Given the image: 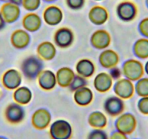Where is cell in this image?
Here are the masks:
<instances>
[{"label":"cell","mask_w":148,"mask_h":139,"mask_svg":"<svg viewBox=\"0 0 148 139\" xmlns=\"http://www.w3.org/2000/svg\"><path fill=\"white\" fill-rule=\"evenodd\" d=\"M144 69H145V73L148 77V59H147L146 62L144 64Z\"/></svg>","instance_id":"f35d334b"},{"label":"cell","mask_w":148,"mask_h":139,"mask_svg":"<svg viewBox=\"0 0 148 139\" xmlns=\"http://www.w3.org/2000/svg\"><path fill=\"white\" fill-rule=\"evenodd\" d=\"M5 120L11 125H18L22 123L25 117V112L22 105L13 102L9 104L4 112Z\"/></svg>","instance_id":"8992f818"},{"label":"cell","mask_w":148,"mask_h":139,"mask_svg":"<svg viewBox=\"0 0 148 139\" xmlns=\"http://www.w3.org/2000/svg\"><path fill=\"white\" fill-rule=\"evenodd\" d=\"M31 42L29 32L24 29H17L12 33L10 43L17 49H24L28 46Z\"/></svg>","instance_id":"9a60e30c"},{"label":"cell","mask_w":148,"mask_h":139,"mask_svg":"<svg viewBox=\"0 0 148 139\" xmlns=\"http://www.w3.org/2000/svg\"><path fill=\"white\" fill-rule=\"evenodd\" d=\"M87 121L93 129H104L108 125V117L102 112L97 110L89 114Z\"/></svg>","instance_id":"484cf974"},{"label":"cell","mask_w":148,"mask_h":139,"mask_svg":"<svg viewBox=\"0 0 148 139\" xmlns=\"http://www.w3.org/2000/svg\"><path fill=\"white\" fill-rule=\"evenodd\" d=\"M12 98L15 103L22 106L27 105L32 100L33 93L29 88L21 86L13 91Z\"/></svg>","instance_id":"d4e9b609"},{"label":"cell","mask_w":148,"mask_h":139,"mask_svg":"<svg viewBox=\"0 0 148 139\" xmlns=\"http://www.w3.org/2000/svg\"><path fill=\"white\" fill-rule=\"evenodd\" d=\"M2 84L5 89L14 91L21 86L23 80L22 73L16 69L7 70L2 76Z\"/></svg>","instance_id":"9c48e42d"},{"label":"cell","mask_w":148,"mask_h":139,"mask_svg":"<svg viewBox=\"0 0 148 139\" xmlns=\"http://www.w3.org/2000/svg\"><path fill=\"white\" fill-rule=\"evenodd\" d=\"M42 25V18L34 12H28L24 15L22 19L23 28L28 32H36L40 29Z\"/></svg>","instance_id":"ac0fdd59"},{"label":"cell","mask_w":148,"mask_h":139,"mask_svg":"<svg viewBox=\"0 0 148 139\" xmlns=\"http://www.w3.org/2000/svg\"><path fill=\"white\" fill-rule=\"evenodd\" d=\"M90 43L92 46L98 50L106 49L111 44L110 34L105 30H97L91 36Z\"/></svg>","instance_id":"5bb4252c"},{"label":"cell","mask_w":148,"mask_h":139,"mask_svg":"<svg viewBox=\"0 0 148 139\" xmlns=\"http://www.w3.org/2000/svg\"><path fill=\"white\" fill-rule=\"evenodd\" d=\"M137 110L145 116H148V96L140 97L137 102Z\"/></svg>","instance_id":"d6a6232c"},{"label":"cell","mask_w":148,"mask_h":139,"mask_svg":"<svg viewBox=\"0 0 148 139\" xmlns=\"http://www.w3.org/2000/svg\"><path fill=\"white\" fill-rule=\"evenodd\" d=\"M0 13L7 24H12L21 18V7L14 5L10 2H5L0 7Z\"/></svg>","instance_id":"4fadbf2b"},{"label":"cell","mask_w":148,"mask_h":139,"mask_svg":"<svg viewBox=\"0 0 148 139\" xmlns=\"http://www.w3.org/2000/svg\"><path fill=\"white\" fill-rule=\"evenodd\" d=\"M134 139H141V138H134Z\"/></svg>","instance_id":"f6af8a7d"},{"label":"cell","mask_w":148,"mask_h":139,"mask_svg":"<svg viewBox=\"0 0 148 139\" xmlns=\"http://www.w3.org/2000/svg\"><path fill=\"white\" fill-rule=\"evenodd\" d=\"M75 36L71 28L68 27H61L57 29L54 34L55 45L61 49L70 47L73 44Z\"/></svg>","instance_id":"30bf717a"},{"label":"cell","mask_w":148,"mask_h":139,"mask_svg":"<svg viewBox=\"0 0 148 139\" xmlns=\"http://www.w3.org/2000/svg\"><path fill=\"white\" fill-rule=\"evenodd\" d=\"M138 31L141 36L148 39V17L144 18L138 24Z\"/></svg>","instance_id":"836d02e7"},{"label":"cell","mask_w":148,"mask_h":139,"mask_svg":"<svg viewBox=\"0 0 148 139\" xmlns=\"http://www.w3.org/2000/svg\"><path fill=\"white\" fill-rule=\"evenodd\" d=\"M86 139H109V136L103 129H93L88 133Z\"/></svg>","instance_id":"4dcf8cb0"},{"label":"cell","mask_w":148,"mask_h":139,"mask_svg":"<svg viewBox=\"0 0 148 139\" xmlns=\"http://www.w3.org/2000/svg\"><path fill=\"white\" fill-rule=\"evenodd\" d=\"M42 1L46 2V3H52V2H56L57 0H42Z\"/></svg>","instance_id":"ab89813d"},{"label":"cell","mask_w":148,"mask_h":139,"mask_svg":"<svg viewBox=\"0 0 148 139\" xmlns=\"http://www.w3.org/2000/svg\"><path fill=\"white\" fill-rule=\"evenodd\" d=\"M124 78L133 82L137 81L145 75L144 64L139 59H129L124 61L121 67Z\"/></svg>","instance_id":"7a4b0ae2"},{"label":"cell","mask_w":148,"mask_h":139,"mask_svg":"<svg viewBox=\"0 0 148 139\" xmlns=\"http://www.w3.org/2000/svg\"><path fill=\"white\" fill-rule=\"evenodd\" d=\"M108 73L113 80H118L119 79L121 78L122 76H123L121 69L118 67L117 66L109 69V73Z\"/></svg>","instance_id":"e575fe53"},{"label":"cell","mask_w":148,"mask_h":139,"mask_svg":"<svg viewBox=\"0 0 148 139\" xmlns=\"http://www.w3.org/2000/svg\"><path fill=\"white\" fill-rule=\"evenodd\" d=\"M42 4V0H23L22 7L28 12H35L39 9Z\"/></svg>","instance_id":"f546056e"},{"label":"cell","mask_w":148,"mask_h":139,"mask_svg":"<svg viewBox=\"0 0 148 139\" xmlns=\"http://www.w3.org/2000/svg\"><path fill=\"white\" fill-rule=\"evenodd\" d=\"M103 109L108 115L112 117H117L124 112L125 103L123 99L117 96L108 97L103 104Z\"/></svg>","instance_id":"ba28073f"},{"label":"cell","mask_w":148,"mask_h":139,"mask_svg":"<svg viewBox=\"0 0 148 139\" xmlns=\"http://www.w3.org/2000/svg\"><path fill=\"white\" fill-rule=\"evenodd\" d=\"M76 72L77 75L85 78H89L95 73V65L91 59L84 58L78 61L76 65Z\"/></svg>","instance_id":"7402d4cb"},{"label":"cell","mask_w":148,"mask_h":139,"mask_svg":"<svg viewBox=\"0 0 148 139\" xmlns=\"http://www.w3.org/2000/svg\"><path fill=\"white\" fill-rule=\"evenodd\" d=\"M23 1V0H10V2L11 3L18 5V6L20 7L22 6Z\"/></svg>","instance_id":"74e56055"},{"label":"cell","mask_w":148,"mask_h":139,"mask_svg":"<svg viewBox=\"0 0 148 139\" xmlns=\"http://www.w3.org/2000/svg\"><path fill=\"white\" fill-rule=\"evenodd\" d=\"M73 100L80 107H87L94 100V93L87 86L82 88L73 92Z\"/></svg>","instance_id":"44dd1931"},{"label":"cell","mask_w":148,"mask_h":139,"mask_svg":"<svg viewBox=\"0 0 148 139\" xmlns=\"http://www.w3.org/2000/svg\"><path fill=\"white\" fill-rule=\"evenodd\" d=\"M119 55L113 49H104L99 55V63L105 69H110L119 63Z\"/></svg>","instance_id":"d6986e66"},{"label":"cell","mask_w":148,"mask_h":139,"mask_svg":"<svg viewBox=\"0 0 148 139\" xmlns=\"http://www.w3.org/2000/svg\"><path fill=\"white\" fill-rule=\"evenodd\" d=\"M113 80L109 73L102 72L97 75L94 78L93 86L95 90L99 93H106L113 87Z\"/></svg>","instance_id":"ffe728a7"},{"label":"cell","mask_w":148,"mask_h":139,"mask_svg":"<svg viewBox=\"0 0 148 139\" xmlns=\"http://www.w3.org/2000/svg\"><path fill=\"white\" fill-rule=\"evenodd\" d=\"M135 93L139 97L148 96V77H142L134 84Z\"/></svg>","instance_id":"83f0119b"},{"label":"cell","mask_w":148,"mask_h":139,"mask_svg":"<svg viewBox=\"0 0 148 139\" xmlns=\"http://www.w3.org/2000/svg\"><path fill=\"white\" fill-rule=\"evenodd\" d=\"M6 24L7 22H5V19H4L2 15H1V13H0V31H2V30H3L4 28H5Z\"/></svg>","instance_id":"8d00e7d4"},{"label":"cell","mask_w":148,"mask_h":139,"mask_svg":"<svg viewBox=\"0 0 148 139\" xmlns=\"http://www.w3.org/2000/svg\"><path fill=\"white\" fill-rule=\"evenodd\" d=\"M44 70V62L39 57L29 56L23 60L21 70L23 76L28 80H36Z\"/></svg>","instance_id":"6da1fadb"},{"label":"cell","mask_w":148,"mask_h":139,"mask_svg":"<svg viewBox=\"0 0 148 139\" xmlns=\"http://www.w3.org/2000/svg\"><path fill=\"white\" fill-rule=\"evenodd\" d=\"M94 1H96V2H100V1H102V0H94Z\"/></svg>","instance_id":"ee69618b"},{"label":"cell","mask_w":148,"mask_h":139,"mask_svg":"<svg viewBox=\"0 0 148 139\" xmlns=\"http://www.w3.org/2000/svg\"><path fill=\"white\" fill-rule=\"evenodd\" d=\"M76 74L68 67H60L56 73L57 83L61 88H68Z\"/></svg>","instance_id":"cb8c5ba5"},{"label":"cell","mask_w":148,"mask_h":139,"mask_svg":"<svg viewBox=\"0 0 148 139\" xmlns=\"http://www.w3.org/2000/svg\"><path fill=\"white\" fill-rule=\"evenodd\" d=\"M42 18L47 25L56 26L63 20V12L58 5H48L44 10Z\"/></svg>","instance_id":"7c38bea8"},{"label":"cell","mask_w":148,"mask_h":139,"mask_svg":"<svg viewBox=\"0 0 148 139\" xmlns=\"http://www.w3.org/2000/svg\"><path fill=\"white\" fill-rule=\"evenodd\" d=\"M39 86L44 91H49L56 87V73L50 70H43L37 78Z\"/></svg>","instance_id":"2e32d148"},{"label":"cell","mask_w":148,"mask_h":139,"mask_svg":"<svg viewBox=\"0 0 148 139\" xmlns=\"http://www.w3.org/2000/svg\"><path fill=\"white\" fill-rule=\"evenodd\" d=\"M88 18L94 25H102L107 22L109 19V12L105 7L95 5L89 10Z\"/></svg>","instance_id":"e0dca14e"},{"label":"cell","mask_w":148,"mask_h":139,"mask_svg":"<svg viewBox=\"0 0 148 139\" xmlns=\"http://www.w3.org/2000/svg\"><path fill=\"white\" fill-rule=\"evenodd\" d=\"M145 5H146L147 8L148 9V0H145Z\"/></svg>","instance_id":"7bdbcfd3"},{"label":"cell","mask_w":148,"mask_h":139,"mask_svg":"<svg viewBox=\"0 0 148 139\" xmlns=\"http://www.w3.org/2000/svg\"><path fill=\"white\" fill-rule=\"evenodd\" d=\"M116 15L123 22H132L134 20L139 13L138 7L130 0H123L116 7Z\"/></svg>","instance_id":"277c9868"},{"label":"cell","mask_w":148,"mask_h":139,"mask_svg":"<svg viewBox=\"0 0 148 139\" xmlns=\"http://www.w3.org/2000/svg\"><path fill=\"white\" fill-rule=\"evenodd\" d=\"M49 133L51 139H71L73 127L69 122L60 119L51 123Z\"/></svg>","instance_id":"3957f363"},{"label":"cell","mask_w":148,"mask_h":139,"mask_svg":"<svg viewBox=\"0 0 148 139\" xmlns=\"http://www.w3.org/2000/svg\"><path fill=\"white\" fill-rule=\"evenodd\" d=\"M132 51L137 59H148V39L140 38L134 42Z\"/></svg>","instance_id":"4316f807"},{"label":"cell","mask_w":148,"mask_h":139,"mask_svg":"<svg viewBox=\"0 0 148 139\" xmlns=\"http://www.w3.org/2000/svg\"><path fill=\"white\" fill-rule=\"evenodd\" d=\"M116 130L129 136L135 131L137 126V120L134 114L131 112H123L118 116L115 121Z\"/></svg>","instance_id":"5b68a950"},{"label":"cell","mask_w":148,"mask_h":139,"mask_svg":"<svg viewBox=\"0 0 148 139\" xmlns=\"http://www.w3.org/2000/svg\"><path fill=\"white\" fill-rule=\"evenodd\" d=\"M36 52L38 57L43 61H50L56 56L57 49L55 45L52 42H43L38 45Z\"/></svg>","instance_id":"603a6c76"},{"label":"cell","mask_w":148,"mask_h":139,"mask_svg":"<svg viewBox=\"0 0 148 139\" xmlns=\"http://www.w3.org/2000/svg\"><path fill=\"white\" fill-rule=\"evenodd\" d=\"M52 122V114L46 108L37 109L31 116V124L36 130H42L49 127Z\"/></svg>","instance_id":"8fae6325"},{"label":"cell","mask_w":148,"mask_h":139,"mask_svg":"<svg viewBox=\"0 0 148 139\" xmlns=\"http://www.w3.org/2000/svg\"><path fill=\"white\" fill-rule=\"evenodd\" d=\"M113 91L116 96L123 100L129 99L133 97L135 93L134 83L126 78H120L113 85Z\"/></svg>","instance_id":"52a82bcc"},{"label":"cell","mask_w":148,"mask_h":139,"mask_svg":"<svg viewBox=\"0 0 148 139\" xmlns=\"http://www.w3.org/2000/svg\"><path fill=\"white\" fill-rule=\"evenodd\" d=\"M0 139H8V138L7 137H5V136H0Z\"/></svg>","instance_id":"b9f144b4"},{"label":"cell","mask_w":148,"mask_h":139,"mask_svg":"<svg viewBox=\"0 0 148 139\" xmlns=\"http://www.w3.org/2000/svg\"><path fill=\"white\" fill-rule=\"evenodd\" d=\"M65 4L72 10H80L84 7L86 0H65Z\"/></svg>","instance_id":"1f68e13d"},{"label":"cell","mask_w":148,"mask_h":139,"mask_svg":"<svg viewBox=\"0 0 148 139\" xmlns=\"http://www.w3.org/2000/svg\"><path fill=\"white\" fill-rule=\"evenodd\" d=\"M88 86V80L87 78L82 77V76H79V75H76L74 78L73 79L72 82L71 83L70 86H68V89L70 91L72 92L76 91L79 90V89H82V88L85 87V86Z\"/></svg>","instance_id":"f1b7e54d"},{"label":"cell","mask_w":148,"mask_h":139,"mask_svg":"<svg viewBox=\"0 0 148 139\" xmlns=\"http://www.w3.org/2000/svg\"><path fill=\"white\" fill-rule=\"evenodd\" d=\"M109 139H129V137L127 135L116 130L110 133Z\"/></svg>","instance_id":"d590c367"},{"label":"cell","mask_w":148,"mask_h":139,"mask_svg":"<svg viewBox=\"0 0 148 139\" xmlns=\"http://www.w3.org/2000/svg\"><path fill=\"white\" fill-rule=\"evenodd\" d=\"M0 2H3V3H5V2H10V0H0Z\"/></svg>","instance_id":"60d3db41"}]
</instances>
